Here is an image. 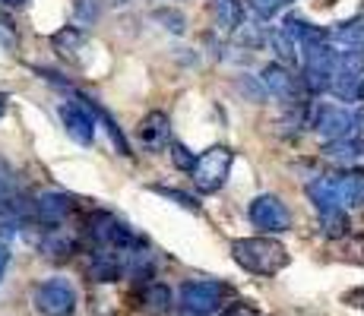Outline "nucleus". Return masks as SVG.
<instances>
[{
	"mask_svg": "<svg viewBox=\"0 0 364 316\" xmlns=\"http://www.w3.org/2000/svg\"><path fill=\"white\" fill-rule=\"evenodd\" d=\"M0 4H4V6H10V10H23V6L29 4V0H0Z\"/></svg>",
	"mask_w": 364,
	"mask_h": 316,
	"instance_id": "28",
	"label": "nucleus"
},
{
	"mask_svg": "<svg viewBox=\"0 0 364 316\" xmlns=\"http://www.w3.org/2000/svg\"><path fill=\"white\" fill-rule=\"evenodd\" d=\"M16 45H19L16 26H13L10 19L0 16V48H4V51H16Z\"/></svg>",
	"mask_w": 364,
	"mask_h": 316,
	"instance_id": "22",
	"label": "nucleus"
},
{
	"mask_svg": "<svg viewBox=\"0 0 364 316\" xmlns=\"http://www.w3.org/2000/svg\"><path fill=\"white\" fill-rule=\"evenodd\" d=\"M263 86L269 89L272 95H279V98H285V102L289 104H298V98H295V76L289 73V70L285 67H279V63H269V67L263 70Z\"/></svg>",
	"mask_w": 364,
	"mask_h": 316,
	"instance_id": "13",
	"label": "nucleus"
},
{
	"mask_svg": "<svg viewBox=\"0 0 364 316\" xmlns=\"http://www.w3.org/2000/svg\"><path fill=\"white\" fill-rule=\"evenodd\" d=\"M156 19H162L165 29H171V32H184V16H181V13H174V10H159V13H156Z\"/></svg>",
	"mask_w": 364,
	"mask_h": 316,
	"instance_id": "25",
	"label": "nucleus"
},
{
	"mask_svg": "<svg viewBox=\"0 0 364 316\" xmlns=\"http://www.w3.org/2000/svg\"><path fill=\"white\" fill-rule=\"evenodd\" d=\"M323 234H326V237H342V234H348V215H346V209L323 215Z\"/></svg>",
	"mask_w": 364,
	"mask_h": 316,
	"instance_id": "20",
	"label": "nucleus"
},
{
	"mask_svg": "<svg viewBox=\"0 0 364 316\" xmlns=\"http://www.w3.org/2000/svg\"><path fill=\"white\" fill-rule=\"evenodd\" d=\"M342 184V202L346 206H361L364 202V174L361 171H352L346 178H339Z\"/></svg>",
	"mask_w": 364,
	"mask_h": 316,
	"instance_id": "16",
	"label": "nucleus"
},
{
	"mask_svg": "<svg viewBox=\"0 0 364 316\" xmlns=\"http://www.w3.org/2000/svg\"><path fill=\"white\" fill-rule=\"evenodd\" d=\"M127 272L136 282H149L152 278V272H156V263H152V253H146V250H136V253H130V266H127Z\"/></svg>",
	"mask_w": 364,
	"mask_h": 316,
	"instance_id": "18",
	"label": "nucleus"
},
{
	"mask_svg": "<svg viewBox=\"0 0 364 316\" xmlns=\"http://www.w3.org/2000/svg\"><path fill=\"white\" fill-rule=\"evenodd\" d=\"M237 266H244L254 276H276L289 266V250L272 237H241L232 244Z\"/></svg>",
	"mask_w": 364,
	"mask_h": 316,
	"instance_id": "1",
	"label": "nucleus"
},
{
	"mask_svg": "<svg viewBox=\"0 0 364 316\" xmlns=\"http://www.w3.org/2000/svg\"><path fill=\"white\" fill-rule=\"evenodd\" d=\"M6 108H10V95H6V92H0V117L6 114Z\"/></svg>",
	"mask_w": 364,
	"mask_h": 316,
	"instance_id": "29",
	"label": "nucleus"
},
{
	"mask_svg": "<svg viewBox=\"0 0 364 316\" xmlns=\"http://www.w3.org/2000/svg\"><path fill=\"white\" fill-rule=\"evenodd\" d=\"M35 307L45 316H70L76 310V288L67 278H48L35 288Z\"/></svg>",
	"mask_w": 364,
	"mask_h": 316,
	"instance_id": "4",
	"label": "nucleus"
},
{
	"mask_svg": "<svg viewBox=\"0 0 364 316\" xmlns=\"http://www.w3.org/2000/svg\"><path fill=\"white\" fill-rule=\"evenodd\" d=\"M285 4H289V0H250V6H254L260 16H272V13H279Z\"/></svg>",
	"mask_w": 364,
	"mask_h": 316,
	"instance_id": "26",
	"label": "nucleus"
},
{
	"mask_svg": "<svg viewBox=\"0 0 364 316\" xmlns=\"http://www.w3.org/2000/svg\"><path fill=\"white\" fill-rule=\"evenodd\" d=\"M60 121H64L73 143L92 146V139H95V114H92V108H89V98L60 104Z\"/></svg>",
	"mask_w": 364,
	"mask_h": 316,
	"instance_id": "5",
	"label": "nucleus"
},
{
	"mask_svg": "<svg viewBox=\"0 0 364 316\" xmlns=\"http://www.w3.org/2000/svg\"><path fill=\"white\" fill-rule=\"evenodd\" d=\"M10 244H4L0 241V282H4V276H6V266H10Z\"/></svg>",
	"mask_w": 364,
	"mask_h": 316,
	"instance_id": "27",
	"label": "nucleus"
},
{
	"mask_svg": "<svg viewBox=\"0 0 364 316\" xmlns=\"http://www.w3.org/2000/svg\"><path fill=\"white\" fill-rule=\"evenodd\" d=\"M307 193H311V200L317 202V209L323 215L346 209V202H342V184H339V178H317L311 187H307Z\"/></svg>",
	"mask_w": 364,
	"mask_h": 316,
	"instance_id": "10",
	"label": "nucleus"
},
{
	"mask_svg": "<svg viewBox=\"0 0 364 316\" xmlns=\"http://www.w3.org/2000/svg\"><path fill=\"white\" fill-rule=\"evenodd\" d=\"M156 193H159V196H165V200H174V202H178V206H184V209H193V212H197V209H200V202L193 200V196L181 193V190H171V187H156Z\"/></svg>",
	"mask_w": 364,
	"mask_h": 316,
	"instance_id": "23",
	"label": "nucleus"
},
{
	"mask_svg": "<svg viewBox=\"0 0 364 316\" xmlns=\"http://www.w3.org/2000/svg\"><path fill=\"white\" fill-rule=\"evenodd\" d=\"M215 16H219V23L225 26V29H237L241 26V16H244V10H241V0H215Z\"/></svg>",
	"mask_w": 364,
	"mask_h": 316,
	"instance_id": "17",
	"label": "nucleus"
},
{
	"mask_svg": "<svg viewBox=\"0 0 364 316\" xmlns=\"http://www.w3.org/2000/svg\"><path fill=\"white\" fill-rule=\"evenodd\" d=\"M89 276L95 282H117L124 276V259L114 250H95L89 259Z\"/></svg>",
	"mask_w": 364,
	"mask_h": 316,
	"instance_id": "11",
	"label": "nucleus"
},
{
	"mask_svg": "<svg viewBox=\"0 0 364 316\" xmlns=\"http://www.w3.org/2000/svg\"><path fill=\"white\" fill-rule=\"evenodd\" d=\"M250 222L260 231H269V234H279V231H289V209L276 200V196H257L250 202Z\"/></svg>",
	"mask_w": 364,
	"mask_h": 316,
	"instance_id": "7",
	"label": "nucleus"
},
{
	"mask_svg": "<svg viewBox=\"0 0 364 316\" xmlns=\"http://www.w3.org/2000/svg\"><path fill=\"white\" fill-rule=\"evenodd\" d=\"M352 114L346 108H336V104H320L314 111V130L323 133L326 139H346L348 136V126H352Z\"/></svg>",
	"mask_w": 364,
	"mask_h": 316,
	"instance_id": "8",
	"label": "nucleus"
},
{
	"mask_svg": "<svg viewBox=\"0 0 364 316\" xmlns=\"http://www.w3.org/2000/svg\"><path fill=\"white\" fill-rule=\"evenodd\" d=\"M51 45H54V51L60 54V58H80V51H82V45H86V35H82L80 26H64L60 32H54L51 35Z\"/></svg>",
	"mask_w": 364,
	"mask_h": 316,
	"instance_id": "14",
	"label": "nucleus"
},
{
	"mask_svg": "<svg viewBox=\"0 0 364 316\" xmlns=\"http://www.w3.org/2000/svg\"><path fill=\"white\" fill-rule=\"evenodd\" d=\"M171 158H174V165H178L181 171H191V168H193V161H197V158H193L191 152H187L181 143H174V146H171Z\"/></svg>",
	"mask_w": 364,
	"mask_h": 316,
	"instance_id": "24",
	"label": "nucleus"
},
{
	"mask_svg": "<svg viewBox=\"0 0 364 316\" xmlns=\"http://www.w3.org/2000/svg\"><path fill=\"white\" fill-rule=\"evenodd\" d=\"M228 294H232V288L222 282H187L181 288L178 304L187 316H209L225 307Z\"/></svg>",
	"mask_w": 364,
	"mask_h": 316,
	"instance_id": "2",
	"label": "nucleus"
},
{
	"mask_svg": "<svg viewBox=\"0 0 364 316\" xmlns=\"http://www.w3.org/2000/svg\"><path fill=\"white\" fill-rule=\"evenodd\" d=\"M143 304H146V310H152V313H165L168 307H171V288L162 282H149L143 288Z\"/></svg>",
	"mask_w": 364,
	"mask_h": 316,
	"instance_id": "15",
	"label": "nucleus"
},
{
	"mask_svg": "<svg viewBox=\"0 0 364 316\" xmlns=\"http://www.w3.org/2000/svg\"><path fill=\"white\" fill-rule=\"evenodd\" d=\"M232 149L228 146H213V149H206L203 156L193 161L191 174H193V184H197L203 193H213V190H219L225 184L228 171H232Z\"/></svg>",
	"mask_w": 364,
	"mask_h": 316,
	"instance_id": "3",
	"label": "nucleus"
},
{
	"mask_svg": "<svg viewBox=\"0 0 364 316\" xmlns=\"http://www.w3.org/2000/svg\"><path fill=\"white\" fill-rule=\"evenodd\" d=\"M73 16L80 26H92L102 16V0H76L73 4Z\"/></svg>",
	"mask_w": 364,
	"mask_h": 316,
	"instance_id": "19",
	"label": "nucleus"
},
{
	"mask_svg": "<svg viewBox=\"0 0 364 316\" xmlns=\"http://www.w3.org/2000/svg\"><path fill=\"white\" fill-rule=\"evenodd\" d=\"M38 250L45 253V256H51V259H67V256H73V253L80 250V241H76L73 234H67L64 228H48L45 237L38 241Z\"/></svg>",
	"mask_w": 364,
	"mask_h": 316,
	"instance_id": "12",
	"label": "nucleus"
},
{
	"mask_svg": "<svg viewBox=\"0 0 364 316\" xmlns=\"http://www.w3.org/2000/svg\"><path fill=\"white\" fill-rule=\"evenodd\" d=\"M136 136H139V143H143L146 149H152V152L168 146V136H171V121H168V114H162V111L146 114L143 121H139V126H136Z\"/></svg>",
	"mask_w": 364,
	"mask_h": 316,
	"instance_id": "9",
	"label": "nucleus"
},
{
	"mask_svg": "<svg viewBox=\"0 0 364 316\" xmlns=\"http://www.w3.org/2000/svg\"><path fill=\"white\" fill-rule=\"evenodd\" d=\"M76 209H80V200H76V196L51 190V193H41L38 200L32 202V219L41 222L45 228H54V224H60L67 215H73Z\"/></svg>",
	"mask_w": 364,
	"mask_h": 316,
	"instance_id": "6",
	"label": "nucleus"
},
{
	"mask_svg": "<svg viewBox=\"0 0 364 316\" xmlns=\"http://www.w3.org/2000/svg\"><path fill=\"white\" fill-rule=\"evenodd\" d=\"M336 35H339V38L346 41V45H348V41H355V48H361V38H364V19L358 16V19H352V23H342V29L336 32Z\"/></svg>",
	"mask_w": 364,
	"mask_h": 316,
	"instance_id": "21",
	"label": "nucleus"
}]
</instances>
